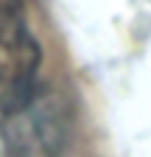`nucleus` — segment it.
Instances as JSON below:
<instances>
[{
	"label": "nucleus",
	"mask_w": 151,
	"mask_h": 157,
	"mask_svg": "<svg viewBox=\"0 0 151 157\" xmlns=\"http://www.w3.org/2000/svg\"><path fill=\"white\" fill-rule=\"evenodd\" d=\"M3 135L14 157H59L67 140V112L59 95L34 87L3 109Z\"/></svg>",
	"instance_id": "nucleus-1"
},
{
	"label": "nucleus",
	"mask_w": 151,
	"mask_h": 157,
	"mask_svg": "<svg viewBox=\"0 0 151 157\" xmlns=\"http://www.w3.org/2000/svg\"><path fill=\"white\" fill-rule=\"evenodd\" d=\"M39 45L25 23L23 0H0V109H9L36 87Z\"/></svg>",
	"instance_id": "nucleus-2"
}]
</instances>
